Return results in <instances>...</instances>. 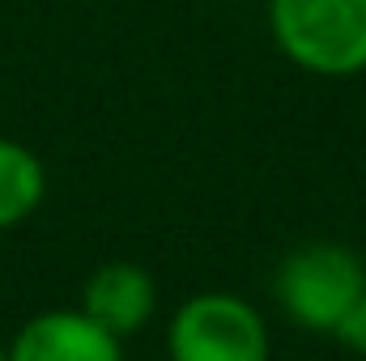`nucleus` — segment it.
<instances>
[{
  "label": "nucleus",
  "instance_id": "8",
  "mask_svg": "<svg viewBox=\"0 0 366 361\" xmlns=\"http://www.w3.org/2000/svg\"><path fill=\"white\" fill-rule=\"evenodd\" d=\"M0 361H9V349H4V345H0Z\"/></svg>",
  "mask_w": 366,
  "mask_h": 361
},
{
  "label": "nucleus",
  "instance_id": "2",
  "mask_svg": "<svg viewBox=\"0 0 366 361\" xmlns=\"http://www.w3.org/2000/svg\"><path fill=\"white\" fill-rule=\"evenodd\" d=\"M366 293V264L341 243H307L290 251L277 268V302L290 323L307 332H328Z\"/></svg>",
  "mask_w": 366,
  "mask_h": 361
},
{
  "label": "nucleus",
  "instance_id": "4",
  "mask_svg": "<svg viewBox=\"0 0 366 361\" xmlns=\"http://www.w3.org/2000/svg\"><path fill=\"white\" fill-rule=\"evenodd\" d=\"M9 361H124V340L77 310H43L21 323Z\"/></svg>",
  "mask_w": 366,
  "mask_h": 361
},
{
  "label": "nucleus",
  "instance_id": "5",
  "mask_svg": "<svg viewBox=\"0 0 366 361\" xmlns=\"http://www.w3.org/2000/svg\"><path fill=\"white\" fill-rule=\"evenodd\" d=\"M81 310L90 315L98 327H107L111 336L128 340V336H137L154 319V310H158V285H154V276L141 264L111 260V264L90 272V280L81 289Z\"/></svg>",
  "mask_w": 366,
  "mask_h": 361
},
{
  "label": "nucleus",
  "instance_id": "6",
  "mask_svg": "<svg viewBox=\"0 0 366 361\" xmlns=\"http://www.w3.org/2000/svg\"><path fill=\"white\" fill-rule=\"evenodd\" d=\"M43 195H47V171L39 153L21 141L0 136V230H13L26 217H34Z\"/></svg>",
  "mask_w": 366,
  "mask_h": 361
},
{
  "label": "nucleus",
  "instance_id": "7",
  "mask_svg": "<svg viewBox=\"0 0 366 361\" xmlns=\"http://www.w3.org/2000/svg\"><path fill=\"white\" fill-rule=\"evenodd\" d=\"M332 336H337V345L341 349H350V353H358V357H366V293L345 310V319L332 327Z\"/></svg>",
  "mask_w": 366,
  "mask_h": 361
},
{
  "label": "nucleus",
  "instance_id": "3",
  "mask_svg": "<svg viewBox=\"0 0 366 361\" xmlns=\"http://www.w3.org/2000/svg\"><path fill=\"white\" fill-rule=\"evenodd\" d=\"M171 361H269V323L239 293H192L167 327Z\"/></svg>",
  "mask_w": 366,
  "mask_h": 361
},
{
  "label": "nucleus",
  "instance_id": "1",
  "mask_svg": "<svg viewBox=\"0 0 366 361\" xmlns=\"http://www.w3.org/2000/svg\"><path fill=\"white\" fill-rule=\"evenodd\" d=\"M277 51L315 77H354L366 68V0H269Z\"/></svg>",
  "mask_w": 366,
  "mask_h": 361
}]
</instances>
